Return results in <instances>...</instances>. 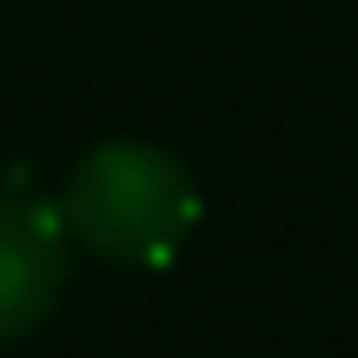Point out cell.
<instances>
[{"label":"cell","instance_id":"cell-2","mask_svg":"<svg viewBox=\"0 0 358 358\" xmlns=\"http://www.w3.org/2000/svg\"><path fill=\"white\" fill-rule=\"evenodd\" d=\"M66 219L47 199H0V345L40 332L66 292Z\"/></svg>","mask_w":358,"mask_h":358},{"label":"cell","instance_id":"cell-1","mask_svg":"<svg viewBox=\"0 0 358 358\" xmlns=\"http://www.w3.org/2000/svg\"><path fill=\"white\" fill-rule=\"evenodd\" d=\"M60 219L66 239L87 245L100 266L159 272L199 226V186L153 140H100L66 173Z\"/></svg>","mask_w":358,"mask_h":358}]
</instances>
